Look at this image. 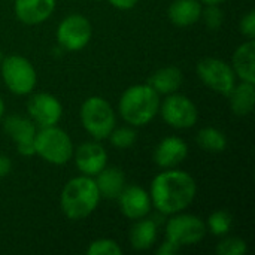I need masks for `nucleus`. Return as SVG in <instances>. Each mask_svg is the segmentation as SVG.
<instances>
[{
    "label": "nucleus",
    "mask_w": 255,
    "mask_h": 255,
    "mask_svg": "<svg viewBox=\"0 0 255 255\" xmlns=\"http://www.w3.org/2000/svg\"><path fill=\"white\" fill-rule=\"evenodd\" d=\"M202 16L205 19V24L211 30H217L224 22V13L217 4H208L205 10H202Z\"/></svg>",
    "instance_id": "cd10ccee"
},
{
    "label": "nucleus",
    "mask_w": 255,
    "mask_h": 255,
    "mask_svg": "<svg viewBox=\"0 0 255 255\" xmlns=\"http://www.w3.org/2000/svg\"><path fill=\"white\" fill-rule=\"evenodd\" d=\"M118 202L121 212L131 220L146 217L151 209V199L148 193L137 185L124 187V190L118 196Z\"/></svg>",
    "instance_id": "ddd939ff"
},
{
    "label": "nucleus",
    "mask_w": 255,
    "mask_h": 255,
    "mask_svg": "<svg viewBox=\"0 0 255 255\" xmlns=\"http://www.w3.org/2000/svg\"><path fill=\"white\" fill-rule=\"evenodd\" d=\"M196 196L194 179L181 170L163 172L152 181L151 199L154 206L166 214H176L185 209Z\"/></svg>",
    "instance_id": "f257e3e1"
},
{
    "label": "nucleus",
    "mask_w": 255,
    "mask_h": 255,
    "mask_svg": "<svg viewBox=\"0 0 255 255\" xmlns=\"http://www.w3.org/2000/svg\"><path fill=\"white\" fill-rule=\"evenodd\" d=\"M3 111H4V106H3V102H1V99H0V118H1V115H3Z\"/></svg>",
    "instance_id": "72a5a7b5"
},
{
    "label": "nucleus",
    "mask_w": 255,
    "mask_h": 255,
    "mask_svg": "<svg viewBox=\"0 0 255 255\" xmlns=\"http://www.w3.org/2000/svg\"><path fill=\"white\" fill-rule=\"evenodd\" d=\"M158 93L146 85L130 87L120 100L121 117L133 126L148 124L158 112Z\"/></svg>",
    "instance_id": "7ed1b4c3"
},
{
    "label": "nucleus",
    "mask_w": 255,
    "mask_h": 255,
    "mask_svg": "<svg viewBox=\"0 0 255 255\" xmlns=\"http://www.w3.org/2000/svg\"><path fill=\"white\" fill-rule=\"evenodd\" d=\"M81 120L85 130L96 139H105L115 127V114L102 97H90L81 108Z\"/></svg>",
    "instance_id": "39448f33"
},
{
    "label": "nucleus",
    "mask_w": 255,
    "mask_h": 255,
    "mask_svg": "<svg viewBox=\"0 0 255 255\" xmlns=\"http://www.w3.org/2000/svg\"><path fill=\"white\" fill-rule=\"evenodd\" d=\"M111 3H112V6H115V7H118V9H131L136 3H137V0H109Z\"/></svg>",
    "instance_id": "2f4dec72"
},
{
    "label": "nucleus",
    "mask_w": 255,
    "mask_h": 255,
    "mask_svg": "<svg viewBox=\"0 0 255 255\" xmlns=\"http://www.w3.org/2000/svg\"><path fill=\"white\" fill-rule=\"evenodd\" d=\"M217 253L220 255H241L247 253V244L245 241L239 238H229L224 239L218 247Z\"/></svg>",
    "instance_id": "bb28decb"
},
{
    "label": "nucleus",
    "mask_w": 255,
    "mask_h": 255,
    "mask_svg": "<svg viewBox=\"0 0 255 255\" xmlns=\"http://www.w3.org/2000/svg\"><path fill=\"white\" fill-rule=\"evenodd\" d=\"M169 18L179 27H187L202 18V4L199 0H175L169 7Z\"/></svg>",
    "instance_id": "a211bd4d"
},
{
    "label": "nucleus",
    "mask_w": 255,
    "mask_h": 255,
    "mask_svg": "<svg viewBox=\"0 0 255 255\" xmlns=\"http://www.w3.org/2000/svg\"><path fill=\"white\" fill-rule=\"evenodd\" d=\"M96 185L102 197L118 199V196L126 187V176L123 170H120L118 167H109V169L105 167L97 173Z\"/></svg>",
    "instance_id": "f3484780"
},
{
    "label": "nucleus",
    "mask_w": 255,
    "mask_h": 255,
    "mask_svg": "<svg viewBox=\"0 0 255 255\" xmlns=\"http://www.w3.org/2000/svg\"><path fill=\"white\" fill-rule=\"evenodd\" d=\"M179 248L181 247H178L176 244H173V242H170V241H166L160 248H158V251H157V254L158 255H173L176 254V253H179Z\"/></svg>",
    "instance_id": "c756f323"
},
{
    "label": "nucleus",
    "mask_w": 255,
    "mask_h": 255,
    "mask_svg": "<svg viewBox=\"0 0 255 255\" xmlns=\"http://www.w3.org/2000/svg\"><path fill=\"white\" fill-rule=\"evenodd\" d=\"M34 151L48 163L64 164L73 155V145L66 131L55 126H51L40 128V131H36Z\"/></svg>",
    "instance_id": "20e7f679"
},
{
    "label": "nucleus",
    "mask_w": 255,
    "mask_h": 255,
    "mask_svg": "<svg viewBox=\"0 0 255 255\" xmlns=\"http://www.w3.org/2000/svg\"><path fill=\"white\" fill-rule=\"evenodd\" d=\"M1 75L7 88L18 94H28L36 85V72L28 60L19 55H10L1 61Z\"/></svg>",
    "instance_id": "423d86ee"
},
{
    "label": "nucleus",
    "mask_w": 255,
    "mask_h": 255,
    "mask_svg": "<svg viewBox=\"0 0 255 255\" xmlns=\"http://www.w3.org/2000/svg\"><path fill=\"white\" fill-rule=\"evenodd\" d=\"M27 109H28V114H30L31 120L40 128L55 126L60 121L61 112H63V108H61L60 102L54 96L46 94V93L33 96L28 100Z\"/></svg>",
    "instance_id": "f8f14e48"
},
{
    "label": "nucleus",
    "mask_w": 255,
    "mask_h": 255,
    "mask_svg": "<svg viewBox=\"0 0 255 255\" xmlns=\"http://www.w3.org/2000/svg\"><path fill=\"white\" fill-rule=\"evenodd\" d=\"M197 73L209 88L224 96H229L236 85L235 70L226 61L218 58L202 60L197 64Z\"/></svg>",
    "instance_id": "0eeeda50"
},
{
    "label": "nucleus",
    "mask_w": 255,
    "mask_h": 255,
    "mask_svg": "<svg viewBox=\"0 0 255 255\" xmlns=\"http://www.w3.org/2000/svg\"><path fill=\"white\" fill-rule=\"evenodd\" d=\"M188 154L187 143L179 137H166L160 142L154 152V160L160 167L169 169L182 163Z\"/></svg>",
    "instance_id": "dca6fc26"
},
{
    "label": "nucleus",
    "mask_w": 255,
    "mask_h": 255,
    "mask_svg": "<svg viewBox=\"0 0 255 255\" xmlns=\"http://www.w3.org/2000/svg\"><path fill=\"white\" fill-rule=\"evenodd\" d=\"M182 84V73L178 67H163L157 70L149 79L148 85L155 90L158 94L175 93Z\"/></svg>",
    "instance_id": "aec40b11"
},
{
    "label": "nucleus",
    "mask_w": 255,
    "mask_h": 255,
    "mask_svg": "<svg viewBox=\"0 0 255 255\" xmlns=\"http://www.w3.org/2000/svg\"><path fill=\"white\" fill-rule=\"evenodd\" d=\"M10 167H12L10 160L7 157H4V155L0 154V178L6 176L10 172Z\"/></svg>",
    "instance_id": "7c9ffc66"
},
{
    "label": "nucleus",
    "mask_w": 255,
    "mask_h": 255,
    "mask_svg": "<svg viewBox=\"0 0 255 255\" xmlns=\"http://www.w3.org/2000/svg\"><path fill=\"white\" fill-rule=\"evenodd\" d=\"M206 226L194 215H178L169 220L166 227L167 241L176 244L178 247L194 245L205 238Z\"/></svg>",
    "instance_id": "6e6552de"
},
{
    "label": "nucleus",
    "mask_w": 255,
    "mask_h": 255,
    "mask_svg": "<svg viewBox=\"0 0 255 255\" xmlns=\"http://www.w3.org/2000/svg\"><path fill=\"white\" fill-rule=\"evenodd\" d=\"M88 255H120L121 254V248L118 247L117 242L111 241V239H100L96 241L90 245V248L87 250Z\"/></svg>",
    "instance_id": "393cba45"
},
{
    "label": "nucleus",
    "mask_w": 255,
    "mask_h": 255,
    "mask_svg": "<svg viewBox=\"0 0 255 255\" xmlns=\"http://www.w3.org/2000/svg\"><path fill=\"white\" fill-rule=\"evenodd\" d=\"M57 39L64 49L79 51L91 39V24L82 15H69L60 22Z\"/></svg>",
    "instance_id": "1a4fd4ad"
},
{
    "label": "nucleus",
    "mask_w": 255,
    "mask_h": 255,
    "mask_svg": "<svg viewBox=\"0 0 255 255\" xmlns=\"http://www.w3.org/2000/svg\"><path fill=\"white\" fill-rule=\"evenodd\" d=\"M230 96V106L232 111L236 115H248L253 112L254 108V99H255V90L253 82H247L244 81L242 84H239L238 87L235 85V88L232 90Z\"/></svg>",
    "instance_id": "412c9836"
},
{
    "label": "nucleus",
    "mask_w": 255,
    "mask_h": 255,
    "mask_svg": "<svg viewBox=\"0 0 255 255\" xmlns=\"http://www.w3.org/2000/svg\"><path fill=\"white\" fill-rule=\"evenodd\" d=\"M232 227V215L226 211H217L209 217V229L215 236H224Z\"/></svg>",
    "instance_id": "b1692460"
},
{
    "label": "nucleus",
    "mask_w": 255,
    "mask_h": 255,
    "mask_svg": "<svg viewBox=\"0 0 255 255\" xmlns=\"http://www.w3.org/2000/svg\"><path fill=\"white\" fill-rule=\"evenodd\" d=\"M197 143L202 149L208 152H223L227 146V139L220 130L206 127L199 131Z\"/></svg>",
    "instance_id": "5701e85b"
},
{
    "label": "nucleus",
    "mask_w": 255,
    "mask_h": 255,
    "mask_svg": "<svg viewBox=\"0 0 255 255\" xmlns=\"http://www.w3.org/2000/svg\"><path fill=\"white\" fill-rule=\"evenodd\" d=\"M164 121L175 128H190L197 121V108L185 96L172 94L161 106Z\"/></svg>",
    "instance_id": "9d476101"
},
{
    "label": "nucleus",
    "mask_w": 255,
    "mask_h": 255,
    "mask_svg": "<svg viewBox=\"0 0 255 255\" xmlns=\"http://www.w3.org/2000/svg\"><path fill=\"white\" fill-rule=\"evenodd\" d=\"M200 1H203V3H206V4H220V3H223L224 0H200Z\"/></svg>",
    "instance_id": "473e14b6"
},
{
    "label": "nucleus",
    "mask_w": 255,
    "mask_h": 255,
    "mask_svg": "<svg viewBox=\"0 0 255 255\" xmlns=\"http://www.w3.org/2000/svg\"><path fill=\"white\" fill-rule=\"evenodd\" d=\"M1 60H3V55H1V51H0V63H1Z\"/></svg>",
    "instance_id": "f704fd0d"
},
{
    "label": "nucleus",
    "mask_w": 255,
    "mask_h": 255,
    "mask_svg": "<svg viewBox=\"0 0 255 255\" xmlns=\"http://www.w3.org/2000/svg\"><path fill=\"white\" fill-rule=\"evenodd\" d=\"M4 131L16 143L18 152L21 155L28 157L36 154L34 151L36 127L33 121L21 115H10L4 120Z\"/></svg>",
    "instance_id": "9b49d317"
},
{
    "label": "nucleus",
    "mask_w": 255,
    "mask_h": 255,
    "mask_svg": "<svg viewBox=\"0 0 255 255\" xmlns=\"http://www.w3.org/2000/svg\"><path fill=\"white\" fill-rule=\"evenodd\" d=\"M55 0H15L16 16L25 24H40L54 12Z\"/></svg>",
    "instance_id": "2eb2a0df"
},
{
    "label": "nucleus",
    "mask_w": 255,
    "mask_h": 255,
    "mask_svg": "<svg viewBox=\"0 0 255 255\" xmlns=\"http://www.w3.org/2000/svg\"><path fill=\"white\" fill-rule=\"evenodd\" d=\"M111 143L117 148H128L134 143L136 140V133L128 128V127H123L118 130H112L111 134Z\"/></svg>",
    "instance_id": "a878e982"
},
{
    "label": "nucleus",
    "mask_w": 255,
    "mask_h": 255,
    "mask_svg": "<svg viewBox=\"0 0 255 255\" xmlns=\"http://www.w3.org/2000/svg\"><path fill=\"white\" fill-rule=\"evenodd\" d=\"M241 31H242L247 37H250V39H254L255 37V12L254 10L248 12V13L244 16V19L241 21Z\"/></svg>",
    "instance_id": "c85d7f7f"
},
{
    "label": "nucleus",
    "mask_w": 255,
    "mask_h": 255,
    "mask_svg": "<svg viewBox=\"0 0 255 255\" xmlns=\"http://www.w3.org/2000/svg\"><path fill=\"white\" fill-rule=\"evenodd\" d=\"M106 151L94 142L82 143L76 151V166L87 176H94L103 170L106 167Z\"/></svg>",
    "instance_id": "4468645a"
},
{
    "label": "nucleus",
    "mask_w": 255,
    "mask_h": 255,
    "mask_svg": "<svg viewBox=\"0 0 255 255\" xmlns=\"http://www.w3.org/2000/svg\"><path fill=\"white\" fill-rule=\"evenodd\" d=\"M100 193L96 181L85 176L70 179L61 193V209L70 220H82L88 217L99 205Z\"/></svg>",
    "instance_id": "f03ea898"
},
{
    "label": "nucleus",
    "mask_w": 255,
    "mask_h": 255,
    "mask_svg": "<svg viewBox=\"0 0 255 255\" xmlns=\"http://www.w3.org/2000/svg\"><path fill=\"white\" fill-rule=\"evenodd\" d=\"M155 239H157V227L152 220L139 221L131 229L130 241H131V247L134 250H139V251L148 250L154 245Z\"/></svg>",
    "instance_id": "4be33fe9"
},
{
    "label": "nucleus",
    "mask_w": 255,
    "mask_h": 255,
    "mask_svg": "<svg viewBox=\"0 0 255 255\" xmlns=\"http://www.w3.org/2000/svg\"><path fill=\"white\" fill-rule=\"evenodd\" d=\"M255 42L250 39L247 43L241 45L233 55L235 73L247 82H255Z\"/></svg>",
    "instance_id": "6ab92c4d"
}]
</instances>
